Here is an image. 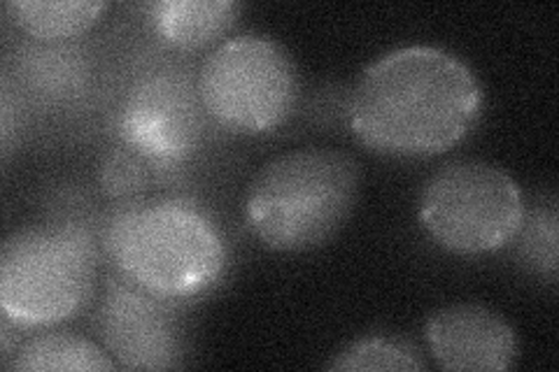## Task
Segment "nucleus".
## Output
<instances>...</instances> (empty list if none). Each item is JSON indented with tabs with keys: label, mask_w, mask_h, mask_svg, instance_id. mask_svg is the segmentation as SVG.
Wrapping results in <instances>:
<instances>
[{
	"label": "nucleus",
	"mask_w": 559,
	"mask_h": 372,
	"mask_svg": "<svg viewBox=\"0 0 559 372\" xmlns=\"http://www.w3.org/2000/svg\"><path fill=\"white\" fill-rule=\"evenodd\" d=\"M205 119L197 77L164 65L131 82L115 112V129L121 145L152 166L168 168L199 152Z\"/></svg>",
	"instance_id": "0eeeda50"
},
{
	"label": "nucleus",
	"mask_w": 559,
	"mask_h": 372,
	"mask_svg": "<svg viewBox=\"0 0 559 372\" xmlns=\"http://www.w3.org/2000/svg\"><path fill=\"white\" fill-rule=\"evenodd\" d=\"M238 14L234 0H159L147 5V24L166 47L199 51L222 40Z\"/></svg>",
	"instance_id": "9d476101"
},
{
	"label": "nucleus",
	"mask_w": 559,
	"mask_h": 372,
	"mask_svg": "<svg viewBox=\"0 0 559 372\" xmlns=\"http://www.w3.org/2000/svg\"><path fill=\"white\" fill-rule=\"evenodd\" d=\"M14 372H115L117 361L96 343L73 333L33 335L14 349Z\"/></svg>",
	"instance_id": "9b49d317"
},
{
	"label": "nucleus",
	"mask_w": 559,
	"mask_h": 372,
	"mask_svg": "<svg viewBox=\"0 0 559 372\" xmlns=\"http://www.w3.org/2000/svg\"><path fill=\"white\" fill-rule=\"evenodd\" d=\"M361 189L355 156L331 147L280 154L261 168L245 199V221L273 252H308L334 240Z\"/></svg>",
	"instance_id": "7ed1b4c3"
},
{
	"label": "nucleus",
	"mask_w": 559,
	"mask_h": 372,
	"mask_svg": "<svg viewBox=\"0 0 559 372\" xmlns=\"http://www.w3.org/2000/svg\"><path fill=\"white\" fill-rule=\"evenodd\" d=\"M94 285L96 252L78 226H26L3 242L0 308L16 328L68 322L90 303Z\"/></svg>",
	"instance_id": "20e7f679"
},
{
	"label": "nucleus",
	"mask_w": 559,
	"mask_h": 372,
	"mask_svg": "<svg viewBox=\"0 0 559 372\" xmlns=\"http://www.w3.org/2000/svg\"><path fill=\"white\" fill-rule=\"evenodd\" d=\"M326 370L338 372H376V370H399V372H423L425 361L419 359V351L399 338H361L349 343L345 349L334 353V359L326 363Z\"/></svg>",
	"instance_id": "ddd939ff"
},
{
	"label": "nucleus",
	"mask_w": 559,
	"mask_h": 372,
	"mask_svg": "<svg viewBox=\"0 0 559 372\" xmlns=\"http://www.w3.org/2000/svg\"><path fill=\"white\" fill-rule=\"evenodd\" d=\"M152 164L129 147L108 152L100 164V187L112 201H135L145 193L152 180Z\"/></svg>",
	"instance_id": "4468645a"
},
{
	"label": "nucleus",
	"mask_w": 559,
	"mask_h": 372,
	"mask_svg": "<svg viewBox=\"0 0 559 372\" xmlns=\"http://www.w3.org/2000/svg\"><path fill=\"white\" fill-rule=\"evenodd\" d=\"M520 233H522L520 254L527 256L530 263L536 265L538 273H548L550 277H555V273H557V217H555V209L536 212L530 226L522 224Z\"/></svg>",
	"instance_id": "dca6fc26"
},
{
	"label": "nucleus",
	"mask_w": 559,
	"mask_h": 372,
	"mask_svg": "<svg viewBox=\"0 0 559 372\" xmlns=\"http://www.w3.org/2000/svg\"><path fill=\"white\" fill-rule=\"evenodd\" d=\"M419 224L443 250L462 256L497 252L524 224L518 182L503 168L460 158L436 170L419 191Z\"/></svg>",
	"instance_id": "423d86ee"
},
{
	"label": "nucleus",
	"mask_w": 559,
	"mask_h": 372,
	"mask_svg": "<svg viewBox=\"0 0 559 372\" xmlns=\"http://www.w3.org/2000/svg\"><path fill=\"white\" fill-rule=\"evenodd\" d=\"M203 110L219 129L264 135L292 117L299 100V75L289 51L261 33L224 40L197 73Z\"/></svg>",
	"instance_id": "39448f33"
},
{
	"label": "nucleus",
	"mask_w": 559,
	"mask_h": 372,
	"mask_svg": "<svg viewBox=\"0 0 559 372\" xmlns=\"http://www.w3.org/2000/svg\"><path fill=\"white\" fill-rule=\"evenodd\" d=\"M100 244L121 277L170 303L205 296L229 261L217 224L182 199L121 201Z\"/></svg>",
	"instance_id": "f03ea898"
},
{
	"label": "nucleus",
	"mask_w": 559,
	"mask_h": 372,
	"mask_svg": "<svg viewBox=\"0 0 559 372\" xmlns=\"http://www.w3.org/2000/svg\"><path fill=\"white\" fill-rule=\"evenodd\" d=\"M66 55L68 49L63 55H57L55 49H40V55L33 51L31 59L24 63L31 86L49 92L51 98L78 94L84 80V63Z\"/></svg>",
	"instance_id": "2eb2a0df"
},
{
	"label": "nucleus",
	"mask_w": 559,
	"mask_h": 372,
	"mask_svg": "<svg viewBox=\"0 0 559 372\" xmlns=\"http://www.w3.org/2000/svg\"><path fill=\"white\" fill-rule=\"evenodd\" d=\"M100 0H10L5 12L10 22L28 38L57 45L80 38L105 12Z\"/></svg>",
	"instance_id": "f8f14e48"
},
{
	"label": "nucleus",
	"mask_w": 559,
	"mask_h": 372,
	"mask_svg": "<svg viewBox=\"0 0 559 372\" xmlns=\"http://www.w3.org/2000/svg\"><path fill=\"white\" fill-rule=\"evenodd\" d=\"M425 338L436 365L454 372H503L513 368L518 340L501 314L483 305H450L433 312Z\"/></svg>",
	"instance_id": "1a4fd4ad"
},
{
	"label": "nucleus",
	"mask_w": 559,
	"mask_h": 372,
	"mask_svg": "<svg viewBox=\"0 0 559 372\" xmlns=\"http://www.w3.org/2000/svg\"><path fill=\"white\" fill-rule=\"evenodd\" d=\"M483 88L464 61L436 47H401L364 70L349 98V129L384 156H433L476 127Z\"/></svg>",
	"instance_id": "f257e3e1"
},
{
	"label": "nucleus",
	"mask_w": 559,
	"mask_h": 372,
	"mask_svg": "<svg viewBox=\"0 0 559 372\" xmlns=\"http://www.w3.org/2000/svg\"><path fill=\"white\" fill-rule=\"evenodd\" d=\"M96 328L103 349L121 370L182 365V340L170 300L156 298L124 277H108Z\"/></svg>",
	"instance_id": "6e6552de"
}]
</instances>
